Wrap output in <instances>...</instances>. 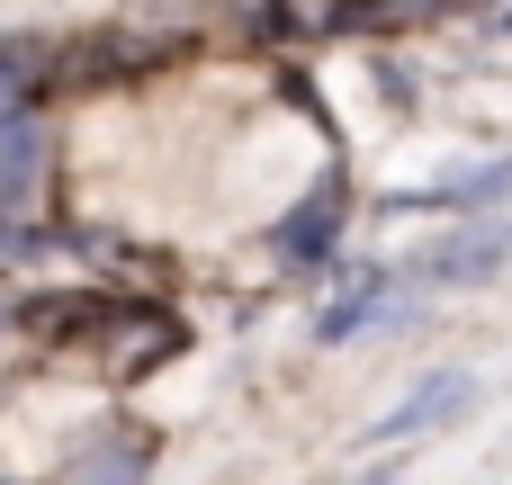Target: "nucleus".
Instances as JSON below:
<instances>
[{"label":"nucleus","mask_w":512,"mask_h":485,"mask_svg":"<svg viewBox=\"0 0 512 485\" xmlns=\"http://www.w3.org/2000/svg\"><path fill=\"white\" fill-rule=\"evenodd\" d=\"M495 270H512V216H477V225H450L414 252V279L423 288H486Z\"/></svg>","instance_id":"obj_1"},{"label":"nucleus","mask_w":512,"mask_h":485,"mask_svg":"<svg viewBox=\"0 0 512 485\" xmlns=\"http://www.w3.org/2000/svg\"><path fill=\"white\" fill-rule=\"evenodd\" d=\"M468 405H477V378H468V369H432V378H414V387L369 423V450H387V441H423V432L459 423Z\"/></svg>","instance_id":"obj_2"},{"label":"nucleus","mask_w":512,"mask_h":485,"mask_svg":"<svg viewBox=\"0 0 512 485\" xmlns=\"http://www.w3.org/2000/svg\"><path fill=\"white\" fill-rule=\"evenodd\" d=\"M512 198V153H486V162H450L441 180H423V189H396L387 207H432V216H459V225H477L486 207H504Z\"/></svg>","instance_id":"obj_3"},{"label":"nucleus","mask_w":512,"mask_h":485,"mask_svg":"<svg viewBox=\"0 0 512 485\" xmlns=\"http://www.w3.org/2000/svg\"><path fill=\"white\" fill-rule=\"evenodd\" d=\"M342 216H351V207H342V189H333V180H324L315 198H297V207L279 216V234H270V243H279V261H297V270H306V261H324V252H333V234H342Z\"/></svg>","instance_id":"obj_4"},{"label":"nucleus","mask_w":512,"mask_h":485,"mask_svg":"<svg viewBox=\"0 0 512 485\" xmlns=\"http://www.w3.org/2000/svg\"><path fill=\"white\" fill-rule=\"evenodd\" d=\"M387 288H396V270H351V288L315 315V342H351L360 324H378L387 315Z\"/></svg>","instance_id":"obj_5"},{"label":"nucleus","mask_w":512,"mask_h":485,"mask_svg":"<svg viewBox=\"0 0 512 485\" xmlns=\"http://www.w3.org/2000/svg\"><path fill=\"white\" fill-rule=\"evenodd\" d=\"M36 171H45V126L9 108V117H0V207H18Z\"/></svg>","instance_id":"obj_6"},{"label":"nucleus","mask_w":512,"mask_h":485,"mask_svg":"<svg viewBox=\"0 0 512 485\" xmlns=\"http://www.w3.org/2000/svg\"><path fill=\"white\" fill-rule=\"evenodd\" d=\"M144 468H153V441H99L90 459L63 468V485H144Z\"/></svg>","instance_id":"obj_7"},{"label":"nucleus","mask_w":512,"mask_h":485,"mask_svg":"<svg viewBox=\"0 0 512 485\" xmlns=\"http://www.w3.org/2000/svg\"><path fill=\"white\" fill-rule=\"evenodd\" d=\"M9 90H18V54L0 45V99H9Z\"/></svg>","instance_id":"obj_8"},{"label":"nucleus","mask_w":512,"mask_h":485,"mask_svg":"<svg viewBox=\"0 0 512 485\" xmlns=\"http://www.w3.org/2000/svg\"><path fill=\"white\" fill-rule=\"evenodd\" d=\"M504 27H512V18H504Z\"/></svg>","instance_id":"obj_9"}]
</instances>
